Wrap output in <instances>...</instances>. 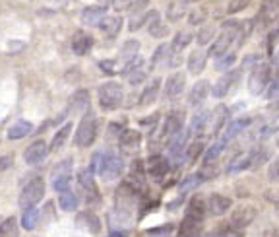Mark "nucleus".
I'll return each mask as SVG.
<instances>
[{"instance_id": "f257e3e1", "label": "nucleus", "mask_w": 279, "mask_h": 237, "mask_svg": "<svg viewBox=\"0 0 279 237\" xmlns=\"http://www.w3.org/2000/svg\"><path fill=\"white\" fill-rule=\"evenodd\" d=\"M97 136V117L95 113L87 111L86 115L82 117L80 125H78V130H76V146L80 148H87L95 142Z\"/></svg>"}, {"instance_id": "f03ea898", "label": "nucleus", "mask_w": 279, "mask_h": 237, "mask_svg": "<svg viewBox=\"0 0 279 237\" xmlns=\"http://www.w3.org/2000/svg\"><path fill=\"white\" fill-rule=\"evenodd\" d=\"M124 97V90L118 82H107L99 87V105L105 111H115L120 107Z\"/></svg>"}, {"instance_id": "7ed1b4c3", "label": "nucleus", "mask_w": 279, "mask_h": 237, "mask_svg": "<svg viewBox=\"0 0 279 237\" xmlns=\"http://www.w3.org/2000/svg\"><path fill=\"white\" fill-rule=\"evenodd\" d=\"M43 196H45V181L41 177H33L31 181L25 183L22 194H20V206H22V210L35 208V204L41 202Z\"/></svg>"}, {"instance_id": "20e7f679", "label": "nucleus", "mask_w": 279, "mask_h": 237, "mask_svg": "<svg viewBox=\"0 0 279 237\" xmlns=\"http://www.w3.org/2000/svg\"><path fill=\"white\" fill-rule=\"evenodd\" d=\"M269 82H271V66H269L268 63H260V65L254 66V70L250 72L248 90H250L252 96H260V94L266 92Z\"/></svg>"}, {"instance_id": "39448f33", "label": "nucleus", "mask_w": 279, "mask_h": 237, "mask_svg": "<svg viewBox=\"0 0 279 237\" xmlns=\"http://www.w3.org/2000/svg\"><path fill=\"white\" fill-rule=\"evenodd\" d=\"M99 156H101V154H99ZM95 162H97V171H99V175H101L105 181L117 179L118 175L122 173V169H124L122 158H120V156H115V154H105V156L97 158Z\"/></svg>"}, {"instance_id": "423d86ee", "label": "nucleus", "mask_w": 279, "mask_h": 237, "mask_svg": "<svg viewBox=\"0 0 279 237\" xmlns=\"http://www.w3.org/2000/svg\"><path fill=\"white\" fill-rule=\"evenodd\" d=\"M78 181H80V187H82V191L86 194L87 202L93 206L99 204L101 194H99V189H97L95 179H93V171L91 169H82L78 173Z\"/></svg>"}, {"instance_id": "0eeeda50", "label": "nucleus", "mask_w": 279, "mask_h": 237, "mask_svg": "<svg viewBox=\"0 0 279 237\" xmlns=\"http://www.w3.org/2000/svg\"><path fill=\"white\" fill-rule=\"evenodd\" d=\"M184 125V111L183 109H175L171 111L167 118H165V125H163V140H171L172 136H177L179 132H183Z\"/></svg>"}, {"instance_id": "6e6552de", "label": "nucleus", "mask_w": 279, "mask_h": 237, "mask_svg": "<svg viewBox=\"0 0 279 237\" xmlns=\"http://www.w3.org/2000/svg\"><path fill=\"white\" fill-rule=\"evenodd\" d=\"M238 78H240V70H233V72H227L225 76H221L217 82H215L214 90H212V96L221 99L225 97L233 87L238 84Z\"/></svg>"}, {"instance_id": "1a4fd4ad", "label": "nucleus", "mask_w": 279, "mask_h": 237, "mask_svg": "<svg viewBox=\"0 0 279 237\" xmlns=\"http://www.w3.org/2000/svg\"><path fill=\"white\" fill-rule=\"evenodd\" d=\"M256 218V208L254 206H248V204H242L238 206L233 216H231V226L235 229H242L252 224V220Z\"/></svg>"}, {"instance_id": "9d476101", "label": "nucleus", "mask_w": 279, "mask_h": 237, "mask_svg": "<svg viewBox=\"0 0 279 237\" xmlns=\"http://www.w3.org/2000/svg\"><path fill=\"white\" fill-rule=\"evenodd\" d=\"M47 154H49V146H47V142L45 140H35L25 150L23 154V160L27 165H39L41 162H45V158H47Z\"/></svg>"}, {"instance_id": "9b49d317", "label": "nucleus", "mask_w": 279, "mask_h": 237, "mask_svg": "<svg viewBox=\"0 0 279 237\" xmlns=\"http://www.w3.org/2000/svg\"><path fill=\"white\" fill-rule=\"evenodd\" d=\"M184 86H186V76L183 72H175L165 82V97H169V99L179 97L184 92Z\"/></svg>"}, {"instance_id": "f8f14e48", "label": "nucleus", "mask_w": 279, "mask_h": 237, "mask_svg": "<svg viewBox=\"0 0 279 237\" xmlns=\"http://www.w3.org/2000/svg\"><path fill=\"white\" fill-rule=\"evenodd\" d=\"M186 220H190L194 224H198V226H202L204 224V218H205V204L204 200L200 198V196H194L192 200L188 202V208H186V216H184Z\"/></svg>"}, {"instance_id": "ddd939ff", "label": "nucleus", "mask_w": 279, "mask_h": 237, "mask_svg": "<svg viewBox=\"0 0 279 237\" xmlns=\"http://www.w3.org/2000/svg\"><path fill=\"white\" fill-rule=\"evenodd\" d=\"M254 162H256V150L247 152V154H238V156H235V158L231 160V163L227 165V171L229 173L245 171L250 165H254Z\"/></svg>"}, {"instance_id": "4468645a", "label": "nucleus", "mask_w": 279, "mask_h": 237, "mask_svg": "<svg viewBox=\"0 0 279 237\" xmlns=\"http://www.w3.org/2000/svg\"><path fill=\"white\" fill-rule=\"evenodd\" d=\"M231 204H233V200L225 194H212L207 200V208L214 216H223L231 208Z\"/></svg>"}, {"instance_id": "2eb2a0df", "label": "nucleus", "mask_w": 279, "mask_h": 237, "mask_svg": "<svg viewBox=\"0 0 279 237\" xmlns=\"http://www.w3.org/2000/svg\"><path fill=\"white\" fill-rule=\"evenodd\" d=\"M148 171L153 179H163L167 173H169V162L163 158V156H151L150 162H148Z\"/></svg>"}, {"instance_id": "dca6fc26", "label": "nucleus", "mask_w": 279, "mask_h": 237, "mask_svg": "<svg viewBox=\"0 0 279 237\" xmlns=\"http://www.w3.org/2000/svg\"><path fill=\"white\" fill-rule=\"evenodd\" d=\"M207 96H210V82H207V80H200V82H196L194 87L190 90L188 103H190V105H200V103H204Z\"/></svg>"}, {"instance_id": "f3484780", "label": "nucleus", "mask_w": 279, "mask_h": 237, "mask_svg": "<svg viewBox=\"0 0 279 237\" xmlns=\"http://www.w3.org/2000/svg\"><path fill=\"white\" fill-rule=\"evenodd\" d=\"M159 90H161V80H159V78H153L150 84L146 86V90L142 92V96H140V105H142V107L151 105V103L157 99V96H159Z\"/></svg>"}, {"instance_id": "a211bd4d", "label": "nucleus", "mask_w": 279, "mask_h": 237, "mask_svg": "<svg viewBox=\"0 0 279 237\" xmlns=\"http://www.w3.org/2000/svg\"><path fill=\"white\" fill-rule=\"evenodd\" d=\"M250 123H252V121H250L248 117L236 118V121H233V123H229V125H227V129H225V134H223V138H221V140L225 142V144H229V142L233 140L235 136H238L242 130L247 129Z\"/></svg>"}, {"instance_id": "6ab92c4d", "label": "nucleus", "mask_w": 279, "mask_h": 237, "mask_svg": "<svg viewBox=\"0 0 279 237\" xmlns=\"http://www.w3.org/2000/svg\"><path fill=\"white\" fill-rule=\"evenodd\" d=\"M101 32L105 33L107 37H117L120 27H122V18L120 16H105L101 22H99Z\"/></svg>"}, {"instance_id": "aec40b11", "label": "nucleus", "mask_w": 279, "mask_h": 237, "mask_svg": "<svg viewBox=\"0 0 279 237\" xmlns=\"http://www.w3.org/2000/svg\"><path fill=\"white\" fill-rule=\"evenodd\" d=\"M105 6H87L82 12V22L86 25H99V22L105 18Z\"/></svg>"}, {"instance_id": "412c9836", "label": "nucleus", "mask_w": 279, "mask_h": 237, "mask_svg": "<svg viewBox=\"0 0 279 237\" xmlns=\"http://www.w3.org/2000/svg\"><path fill=\"white\" fill-rule=\"evenodd\" d=\"M91 45H93L91 35H87V33H78V35L74 37V41H72V51L82 56V54L89 53Z\"/></svg>"}, {"instance_id": "4be33fe9", "label": "nucleus", "mask_w": 279, "mask_h": 237, "mask_svg": "<svg viewBox=\"0 0 279 237\" xmlns=\"http://www.w3.org/2000/svg\"><path fill=\"white\" fill-rule=\"evenodd\" d=\"M68 103H70V109H74V111H87L89 109V92L78 90L76 94H72Z\"/></svg>"}, {"instance_id": "5701e85b", "label": "nucleus", "mask_w": 279, "mask_h": 237, "mask_svg": "<svg viewBox=\"0 0 279 237\" xmlns=\"http://www.w3.org/2000/svg\"><path fill=\"white\" fill-rule=\"evenodd\" d=\"M31 130H33V125L29 121H18V123H14L10 129H8V138H10V140H18V138L27 136Z\"/></svg>"}, {"instance_id": "b1692460", "label": "nucleus", "mask_w": 279, "mask_h": 237, "mask_svg": "<svg viewBox=\"0 0 279 237\" xmlns=\"http://www.w3.org/2000/svg\"><path fill=\"white\" fill-rule=\"evenodd\" d=\"M205 58H207V54L204 53V51H194V53H190V56H188V70L192 72V74H200L202 70L205 68Z\"/></svg>"}, {"instance_id": "393cba45", "label": "nucleus", "mask_w": 279, "mask_h": 237, "mask_svg": "<svg viewBox=\"0 0 279 237\" xmlns=\"http://www.w3.org/2000/svg\"><path fill=\"white\" fill-rule=\"evenodd\" d=\"M229 107L225 105H219V107H215L214 115H212V125H214V132L217 134L219 130L225 127L227 123H229Z\"/></svg>"}, {"instance_id": "a878e982", "label": "nucleus", "mask_w": 279, "mask_h": 237, "mask_svg": "<svg viewBox=\"0 0 279 237\" xmlns=\"http://www.w3.org/2000/svg\"><path fill=\"white\" fill-rule=\"evenodd\" d=\"M207 121H210V111L200 109V111L192 117V123H190V130H188V132H190V134H200V132H204Z\"/></svg>"}, {"instance_id": "bb28decb", "label": "nucleus", "mask_w": 279, "mask_h": 237, "mask_svg": "<svg viewBox=\"0 0 279 237\" xmlns=\"http://www.w3.org/2000/svg\"><path fill=\"white\" fill-rule=\"evenodd\" d=\"M78 224L87 227L91 233H99V227H101L99 218L95 214H91V212H82V214L78 216Z\"/></svg>"}, {"instance_id": "cd10ccee", "label": "nucleus", "mask_w": 279, "mask_h": 237, "mask_svg": "<svg viewBox=\"0 0 279 237\" xmlns=\"http://www.w3.org/2000/svg\"><path fill=\"white\" fill-rule=\"evenodd\" d=\"M70 130H72V123H66L62 129L56 130L53 142H51V150L56 152V150H60V148L64 146L66 140H68V136H70Z\"/></svg>"}, {"instance_id": "c85d7f7f", "label": "nucleus", "mask_w": 279, "mask_h": 237, "mask_svg": "<svg viewBox=\"0 0 279 237\" xmlns=\"http://www.w3.org/2000/svg\"><path fill=\"white\" fill-rule=\"evenodd\" d=\"M225 142L223 140H219V142H215L212 148H207V152L204 154V165L207 167V165H212V163H215L217 160H219V156L223 154V150H225Z\"/></svg>"}, {"instance_id": "c756f323", "label": "nucleus", "mask_w": 279, "mask_h": 237, "mask_svg": "<svg viewBox=\"0 0 279 237\" xmlns=\"http://www.w3.org/2000/svg\"><path fill=\"white\" fill-rule=\"evenodd\" d=\"M120 144L124 146V148H134V146H138L140 140H142V134H140L138 130H132V129H126L120 132Z\"/></svg>"}, {"instance_id": "7c9ffc66", "label": "nucleus", "mask_w": 279, "mask_h": 237, "mask_svg": "<svg viewBox=\"0 0 279 237\" xmlns=\"http://www.w3.org/2000/svg\"><path fill=\"white\" fill-rule=\"evenodd\" d=\"M58 204L62 210L66 212H74L76 208H78V194L72 193V191H66V193H60V198H58Z\"/></svg>"}, {"instance_id": "2f4dec72", "label": "nucleus", "mask_w": 279, "mask_h": 237, "mask_svg": "<svg viewBox=\"0 0 279 237\" xmlns=\"http://www.w3.org/2000/svg\"><path fill=\"white\" fill-rule=\"evenodd\" d=\"M190 41H192V33L190 32H179L175 37H172V49L177 51V53H181L183 49H186L188 45H190Z\"/></svg>"}, {"instance_id": "473e14b6", "label": "nucleus", "mask_w": 279, "mask_h": 237, "mask_svg": "<svg viewBox=\"0 0 279 237\" xmlns=\"http://www.w3.org/2000/svg\"><path fill=\"white\" fill-rule=\"evenodd\" d=\"M39 222V210L37 208H29V210H23V216H22V226L23 229L31 231L33 227L37 226Z\"/></svg>"}, {"instance_id": "72a5a7b5", "label": "nucleus", "mask_w": 279, "mask_h": 237, "mask_svg": "<svg viewBox=\"0 0 279 237\" xmlns=\"http://www.w3.org/2000/svg\"><path fill=\"white\" fill-rule=\"evenodd\" d=\"M0 237H18V222L16 218H6L0 224Z\"/></svg>"}, {"instance_id": "f704fd0d", "label": "nucleus", "mask_w": 279, "mask_h": 237, "mask_svg": "<svg viewBox=\"0 0 279 237\" xmlns=\"http://www.w3.org/2000/svg\"><path fill=\"white\" fill-rule=\"evenodd\" d=\"M205 179L200 175V173H194V175H188L186 179H184L183 183H181V193H186V191H192V189H196L198 185H202Z\"/></svg>"}, {"instance_id": "c9c22d12", "label": "nucleus", "mask_w": 279, "mask_h": 237, "mask_svg": "<svg viewBox=\"0 0 279 237\" xmlns=\"http://www.w3.org/2000/svg\"><path fill=\"white\" fill-rule=\"evenodd\" d=\"M169 56H171V45H159L157 51L153 53L151 63H153V66H157V65H161V63H165Z\"/></svg>"}, {"instance_id": "e433bc0d", "label": "nucleus", "mask_w": 279, "mask_h": 237, "mask_svg": "<svg viewBox=\"0 0 279 237\" xmlns=\"http://www.w3.org/2000/svg\"><path fill=\"white\" fill-rule=\"evenodd\" d=\"M202 150H204V140L192 142V144L188 146V152H186V162L194 163L196 160H198V156L202 154Z\"/></svg>"}, {"instance_id": "4c0bfd02", "label": "nucleus", "mask_w": 279, "mask_h": 237, "mask_svg": "<svg viewBox=\"0 0 279 237\" xmlns=\"http://www.w3.org/2000/svg\"><path fill=\"white\" fill-rule=\"evenodd\" d=\"M68 175H72V160H64V162H60L53 169V179L68 177Z\"/></svg>"}, {"instance_id": "58836bf2", "label": "nucleus", "mask_w": 279, "mask_h": 237, "mask_svg": "<svg viewBox=\"0 0 279 237\" xmlns=\"http://www.w3.org/2000/svg\"><path fill=\"white\" fill-rule=\"evenodd\" d=\"M138 49H140V43H138V41H136V39H130V41H126V43H124V47H122V51H120V56H124L126 61H130V58H134V56H136Z\"/></svg>"}, {"instance_id": "ea45409f", "label": "nucleus", "mask_w": 279, "mask_h": 237, "mask_svg": "<svg viewBox=\"0 0 279 237\" xmlns=\"http://www.w3.org/2000/svg\"><path fill=\"white\" fill-rule=\"evenodd\" d=\"M235 61H236L235 53H225L223 56H219V58H217L215 68H217V70H227V68H231V66L235 65Z\"/></svg>"}, {"instance_id": "a19ab883", "label": "nucleus", "mask_w": 279, "mask_h": 237, "mask_svg": "<svg viewBox=\"0 0 279 237\" xmlns=\"http://www.w3.org/2000/svg\"><path fill=\"white\" fill-rule=\"evenodd\" d=\"M70 181H72V175L53 179V189L56 191V193H66V191H70V189H68V187H70Z\"/></svg>"}, {"instance_id": "79ce46f5", "label": "nucleus", "mask_w": 279, "mask_h": 237, "mask_svg": "<svg viewBox=\"0 0 279 237\" xmlns=\"http://www.w3.org/2000/svg\"><path fill=\"white\" fill-rule=\"evenodd\" d=\"M144 65V58L142 56H134V58H130L128 63L124 65V68H122V74H130V72H134V70H140V66Z\"/></svg>"}, {"instance_id": "37998d69", "label": "nucleus", "mask_w": 279, "mask_h": 237, "mask_svg": "<svg viewBox=\"0 0 279 237\" xmlns=\"http://www.w3.org/2000/svg\"><path fill=\"white\" fill-rule=\"evenodd\" d=\"M146 18H148V14H134V16H132V20L128 22L130 32H138L140 27L146 23Z\"/></svg>"}, {"instance_id": "c03bdc74", "label": "nucleus", "mask_w": 279, "mask_h": 237, "mask_svg": "<svg viewBox=\"0 0 279 237\" xmlns=\"http://www.w3.org/2000/svg\"><path fill=\"white\" fill-rule=\"evenodd\" d=\"M214 33H215V32H214V27H202L196 39H198V43H200V45H207L210 41H212Z\"/></svg>"}, {"instance_id": "a18cd8bd", "label": "nucleus", "mask_w": 279, "mask_h": 237, "mask_svg": "<svg viewBox=\"0 0 279 237\" xmlns=\"http://www.w3.org/2000/svg\"><path fill=\"white\" fill-rule=\"evenodd\" d=\"M248 2H250V0H231L229 6H227V12H229V14H236V12L245 10L248 6Z\"/></svg>"}, {"instance_id": "49530a36", "label": "nucleus", "mask_w": 279, "mask_h": 237, "mask_svg": "<svg viewBox=\"0 0 279 237\" xmlns=\"http://www.w3.org/2000/svg\"><path fill=\"white\" fill-rule=\"evenodd\" d=\"M183 14H184V8H183L181 2H177V4H171V6H169V20H171V22H177Z\"/></svg>"}, {"instance_id": "de8ad7c7", "label": "nucleus", "mask_w": 279, "mask_h": 237, "mask_svg": "<svg viewBox=\"0 0 279 237\" xmlns=\"http://www.w3.org/2000/svg\"><path fill=\"white\" fill-rule=\"evenodd\" d=\"M146 80V72L144 70H134V72H130L128 74V84L130 86H138Z\"/></svg>"}, {"instance_id": "09e8293b", "label": "nucleus", "mask_w": 279, "mask_h": 237, "mask_svg": "<svg viewBox=\"0 0 279 237\" xmlns=\"http://www.w3.org/2000/svg\"><path fill=\"white\" fill-rule=\"evenodd\" d=\"M157 123H159V113H153L151 117H146V118H142V121H140V125H142V127H146V129H153Z\"/></svg>"}, {"instance_id": "8fccbe9b", "label": "nucleus", "mask_w": 279, "mask_h": 237, "mask_svg": "<svg viewBox=\"0 0 279 237\" xmlns=\"http://www.w3.org/2000/svg\"><path fill=\"white\" fill-rule=\"evenodd\" d=\"M12 163H14V158H12L10 154H6V156H0V173L6 171Z\"/></svg>"}, {"instance_id": "3c124183", "label": "nucleus", "mask_w": 279, "mask_h": 237, "mask_svg": "<svg viewBox=\"0 0 279 237\" xmlns=\"http://www.w3.org/2000/svg\"><path fill=\"white\" fill-rule=\"evenodd\" d=\"M190 23H200L205 20V10H194L192 14H190Z\"/></svg>"}, {"instance_id": "603ef678", "label": "nucleus", "mask_w": 279, "mask_h": 237, "mask_svg": "<svg viewBox=\"0 0 279 237\" xmlns=\"http://www.w3.org/2000/svg\"><path fill=\"white\" fill-rule=\"evenodd\" d=\"M266 96H268L269 99H273L275 96H279V78L275 80V82H273V84H271V86L268 87V94H266Z\"/></svg>"}, {"instance_id": "864d4df0", "label": "nucleus", "mask_w": 279, "mask_h": 237, "mask_svg": "<svg viewBox=\"0 0 279 237\" xmlns=\"http://www.w3.org/2000/svg\"><path fill=\"white\" fill-rule=\"evenodd\" d=\"M264 10H279V0H264Z\"/></svg>"}, {"instance_id": "5fc2aeb1", "label": "nucleus", "mask_w": 279, "mask_h": 237, "mask_svg": "<svg viewBox=\"0 0 279 237\" xmlns=\"http://www.w3.org/2000/svg\"><path fill=\"white\" fill-rule=\"evenodd\" d=\"M99 66H101V70H105V72H109V74L115 72V68H113V61H103V63H99Z\"/></svg>"}, {"instance_id": "6e6d98bb", "label": "nucleus", "mask_w": 279, "mask_h": 237, "mask_svg": "<svg viewBox=\"0 0 279 237\" xmlns=\"http://www.w3.org/2000/svg\"><path fill=\"white\" fill-rule=\"evenodd\" d=\"M167 231H172V226L155 227V229H150V231H148V233H151V235H157V233H167Z\"/></svg>"}, {"instance_id": "4d7b16f0", "label": "nucleus", "mask_w": 279, "mask_h": 237, "mask_svg": "<svg viewBox=\"0 0 279 237\" xmlns=\"http://www.w3.org/2000/svg\"><path fill=\"white\" fill-rule=\"evenodd\" d=\"M10 47H12V49H10L12 53H16V51H20L22 47H25V43H22V41H12Z\"/></svg>"}, {"instance_id": "13d9d810", "label": "nucleus", "mask_w": 279, "mask_h": 237, "mask_svg": "<svg viewBox=\"0 0 279 237\" xmlns=\"http://www.w3.org/2000/svg\"><path fill=\"white\" fill-rule=\"evenodd\" d=\"M254 61H258L256 54H250V56H247V58H245V66H252L254 65Z\"/></svg>"}, {"instance_id": "bf43d9fd", "label": "nucleus", "mask_w": 279, "mask_h": 237, "mask_svg": "<svg viewBox=\"0 0 279 237\" xmlns=\"http://www.w3.org/2000/svg\"><path fill=\"white\" fill-rule=\"evenodd\" d=\"M264 237H279V229H277V227H273V229H268V231L264 233Z\"/></svg>"}, {"instance_id": "052dcab7", "label": "nucleus", "mask_w": 279, "mask_h": 237, "mask_svg": "<svg viewBox=\"0 0 279 237\" xmlns=\"http://www.w3.org/2000/svg\"><path fill=\"white\" fill-rule=\"evenodd\" d=\"M271 111H269V113H271V115H273V117H279V101L277 103H273V105H271Z\"/></svg>"}, {"instance_id": "680f3d73", "label": "nucleus", "mask_w": 279, "mask_h": 237, "mask_svg": "<svg viewBox=\"0 0 279 237\" xmlns=\"http://www.w3.org/2000/svg\"><path fill=\"white\" fill-rule=\"evenodd\" d=\"M107 237H128L126 233H122V231H113L111 235H107Z\"/></svg>"}, {"instance_id": "e2e57ef3", "label": "nucleus", "mask_w": 279, "mask_h": 237, "mask_svg": "<svg viewBox=\"0 0 279 237\" xmlns=\"http://www.w3.org/2000/svg\"><path fill=\"white\" fill-rule=\"evenodd\" d=\"M275 214L279 216V200H277V204H275Z\"/></svg>"}, {"instance_id": "0e129e2a", "label": "nucleus", "mask_w": 279, "mask_h": 237, "mask_svg": "<svg viewBox=\"0 0 279 237\" xmlns=\"http://www.w3.org/2000/svg\"><path fill=\"white\" fill-rule=\"evenodd\" d=\"M184 4H186V2H198V0H183Z\"/></svg>"}, {"instance_id": "69168bd1", "label": "nucleus", "mask_w": 279, "mask_h": 237, "mask_svg": "<svg viewBox=\"0 0 279 237\" xmlns=\"http://www.w3.org/2000/svg\"><path fill=\"white\" fill-rule=\"evenodd\" d=\"M277 148H279V138H277Z\"/></svg>"}]
</instances>
